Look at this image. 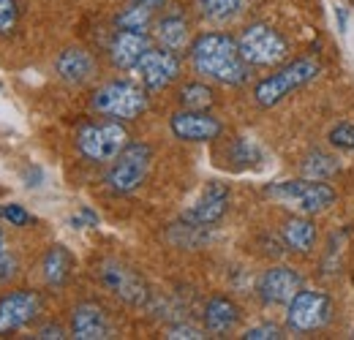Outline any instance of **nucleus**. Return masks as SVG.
Here are the masks:
<instances>
[{
    "label": "nucleus",
    "instance_id": "1",
    "mask_svg": "<svg viewBox=\"0 0 354 340\" xmlns=\"http://www.w3.org/2000/svg\"><path fill=\"white\" fill-rule=\"evenodd\" d=\"M191 66L196 74L221 85H243L248 79V63L240 44L226 33H202L191 44Z\"/></svg>",
    "mask_w": 354,
    "mask_h": 340
},
{
    "label": "nucleus",
    "instance_id": "2",
    "mask_svg": "<svg viewBox=\"0 0 354 340\" xmlns=\"http://www.w3.org/2000/svg\"><path fill=\"white\" fill-rule=\"evenodd\" d=\"M265 193L295 213L313 215L335 205V191L322 180H283L267 185Z\"/></svg>",
    "mask_w": 354,
    "mask_h": 340
},
{
    "label": "nucleus",
    "instance_id": "3",
    "mask_svg": "<svg viewBox=\"0 0 354 340\" xmlns=\"http://www.w3.org/2000/svg\"><path fill=\"white\" fill-rule=\"evenodd\" d=\"M319 71H322V66L313 57H297V60L286 63L283 68H278L275 74H270L267 79H262L254 90V101L259 106L270 109V106L281 104L292 90H297V87L308 85L310 79H316Z\"/></svg>",
    "mask_w": 354,
    "mask_h": 340
},
{
    "label": "nucleus",
    "instance_id": "4",
    "mask_svg": "<svg viewBox=\"0 0 354 340\" xmlns=\"http://www.w3.org/2000/svg\"><path fill=\"white\" fill-rule=\"evenodd\" d=\"M129 144V131L118 120L88 123L77 131V150L90 164H109L115 161Z\"/></svg>",
    "mask_w": 354,
    "mask_h": 340
},
{
    "label": "nucleus",
    "instance_id": "5",
    "mask_svg": "<svg viewBox=\"0 0 354 340\" xmlns=\"http://www.w3.org/2000/svg\"><path fill=\"white\" fill-rule=\"evenodd\" d=\"M93 109L112 120H133L147 109V93L136 82L115 79V82H106L95 90Z\"/></svg>",
    "mask_w": 354,
    "mask_h": 340
},
{
    "label": "nucleus",
    "instance_id": "6",
    "mask_svg": "<svg viewBox=\"0 0 354 340\" xmlns=\"http://www.w3.org/2000/svg\"><path fill=\"white\" fill-rule=\"evenodd\" d=\"M333 321V299L322 292L300 289L286 302V327L297 335L324 330Z\"/></svg>",
    "mask_w": 354,
    "mask_h": 340
},
{
    "label": "nucleus",
    "instance_id": "7",
    "mask_svg": "<svg viewBox=\"0 0 354 340\" xmlns=\"http://www.w3.org/2000/svg\"><path fill=\"white\" fill-rule=\"evenodd\" d=\"M237 44H240V52H243L248 66H275V63L286 60V55H289L286 39L265 22L248 25L240 33Z\"/></svg>",
    "mask_w": 354,
    "mask_h": 340
},
{
    "label": "nucleus",
    "instance_id": "8",
    "mask_svg": "<svg viewBox=\"0 0 354 340\" xmlns=\"http://www.w3.org/2000/svg\"><path fill=\"white\" fill-rule=\"evenodd\" d=\"M150 161H153V150L145 142H129L126 150L112 161L106 171V185L115 193H131L145 182Z\"/></svg>",
    "mask_w": 354,
    "mask_h": 340
},
{
    "label": "nucleus",
    "instance_id": "9",
    "mask_svg": "<svg viewBox=\"0 0 354 340\" xmlns=\"http://www.w3.org/2000/svg\"><path fill=\"white\" fill-rule=\"evenodd\" d=\"M136 71V79L142 82L145 90H164L175 82L180 77V60H177V52L172 49H147L139 63L133 66Z\"/></svg>",
    "mask_w": 354,
    "mask_h": 340
},
{
    "label": "nucleus",
    "instance_id": "10",
    "mask_svg": "<svg viewBox=\"0 0 354 340\" xmlns=\"http://www.w3.org/2000/svg\"><path fill=\"white\" fill-rule=\"evenodd\" d=\"M98 278H101V283L115 297H120L123 302H129V305H145L147 286H145V281L139 278L136 270L120 264V261H104L101 270H98Z\"/></svg>",
    "mask_w": 354,
    "mask_h": 340
},
{
    "label": "nucleus",
    "instance_id": "11",
    "mask_svg": "<svg viewBox=\"0 0 354 340\" xmlns=\"http://www.w3.org/2000/svg\"><path fill=\"white\" fill-rule=\"evenodd\" d=\"M41 310V299L36 292H11L0 299V335H11L30 324Z\"/></svg>",
    "mask_w": 354,
    "mask_h": 340
},
{
    "label": "nucleus",
    "instance_id": "12",
    "mask_svg": "<svg viewBox=\"0 0 354 340\" xmlns=\"http://www.w3.org/2000/svg\"><path fill=\"white\" fill-rule=\"evenodd\" d=\"M169 128L180 142H213L221 136V120L207 115L205 109H183L172 115Z\"/></svg>",
    "mask_w": 354,
    "mask_h": 340
},
{
    "label": "nucleus",
    "instance_id": "13",
    "mask_svg": "<svg viewBox=\"0 0 354 340\" xmlns=\"http://www.w3.org/2000/svg\"><path fill=\"white\" fill-rule=\"evenodd\" d=\"M226 210H229V188L221 182H210V185H205L196 205L185 213V220L191 226H213L221 220Z\"/></svg>",
    "mask_w": 354,
    "mask_h": 340
},
{
    "label": "nucleus",
    "instance_id": "14",
    "mask_svg": "<svg viewBox=\"0 0 354 340\" xmlns=\"http://www.w3.org/2000/svg\"><path fill=\"white\" fill-rule=\"evenodd\" d=\"M303 289V275L289 267H272L259 281V297L267 305H283Z\"/></svg>",
    "mask_w": 354,
    "mask_h": 340
},
{
    "label": "nucleus",
    "instance_id": "15",
    "mask_svg": "<svg viewBox=\"0 0 354 340\" xmlns=\"http://www.w3.org/2000/svg\"><path fill=\"white\" fill-rule=\"evenodd\" d=\"M71 335L77 340L112 338V327H109V319H106L104 308H98L93 302L77 305L74 313H71Z\"/></svg>",
    "mask_w": 354,
    "mask_h": 340
},
{
    "label": "nucleus",
    "instance_id": "16",
    "mask_svg": "<svg viewBox=\"0 0 354 340\" xmlns=\"http://www.w3.org/2000/svg\"><path fill=\"white\" fill-rule=\"evenodd\" d=\"M55 68H57V77L66 85H85V82L93 79V74H95V60H93V55H90L88 49L68 46V49H63L57 55Z\"/></svg>",
    "mask_w": 354,
    "mask_h": 340
},
{
    "label": "nucleus",
    "instance_id": "17",
    "mask_svg": "<svg viewBox=\"0 0 354 340\" xmlns=\"http://www.w3.org/2000/svg\"><path fill=\"white\" fill-rule=\"evenodd\" d=\"M150 49V39L147 33H139V30H118L115 39L109 44V57L118 68H133L139 63V57Z\"/></svg>",
    "mask_w": 354,
    "mask_h": 340
},
{
    "label": "nucleus",
    "instance_id": "18",
    "mask_svg": "<svg viewBox=\"0 0 354 340\" xmlns=\"http://www.w3.org/2000/svg\"><path fill=\"white\" fill-rule=\"evenodd\" d=\"M240 321V308L226 297H213L205 308V327L213 335H226L237 327Z\"/></svg>",
    "mask_w": 354,
    "mask_h": 340
},
{
    "label": "nucleus",
    "instance_id": "19",
    "mask_svg": "<svg viewBox=\"0 0 354 340\" xmlns=\"http://www.w3.org/2000/svg\"><path fill=\"white\" fill-rule=\"evenodd\" d=\"M41 270H44V281L49 286H63L74 270V256L68 254V248L63 245H52L44 254L41 261Z\"/></svg>",
    "mask_w": 354,
    "mask_h": 340
},
{
    "label": "nucleus",
    "instance_id": "20",
    "mask_svg": "<svg viewBox=\"0 0 354 340\" xmlns=\"http://www.w3.org/2000/svg\"><path fill=\"white\" fill-rule=\"evenodd\" d=\"M283 243L295 254H310L313 245H316V226L308 218H292L283 226Z\"/></svg>",
    "mask_w": 354,
    "mask_h": 340
},
{
    "label": "nucleus",
    "instance_id": "21",
    "mask_svg": "<svg viewBox=\"0 0 354 340\" xmlns=\"http://www.w3.org/2000/svg\"><path fill=\"white\" fill-rule=\"evenodd\" d=\"M156 39L164 49H172V52H180L188 46V22L177 14H169L164 19H158L156 25Z\"/></svg>",
    "mask_w": 354,
    "mask_h": 340
},
{
    "label": "nucleus",
    "instance_id": "22",
    "mask_svg": "<svg viewBox=\"0 0 354 340\" xmlns=\"http://www.w3.org/2000/svg\"><path fill=\"white\" fill-rule=\"evenodd\" d=\"M150 19H153V8L150 6H142V3H131L129 8H123L120 14H118V28H123V30H139V33H145L147 30V25H150Z\"/></svg>",
    "mask_w": 354,
    "mask_h": 340
},
{
    "label": "nucleus",
    "instance_id": "23",
    "mask_svg": "<svg viewBox=\"0 0 354 340\" xmlns=\"http://www.w3.org/2000/svg\"><path fill=\"white\" fill-rule=\"evenodd\" d=\"M199 8L213 22H229L243 11V0H199Z\"/></svg>",
    "mask_w": 354,
    "mask_h": 340
},
{
    "label": "nucleus",
    "instance_id": "24",
    "mask_svg": "<svg viewBox=\"0 0 354 340\" xmlns=\"http://www.w3.org/2000/svg\"><path fill=\"white\" fill-rule=\"evenodd\" d=\"M183 109H210L213 106V90L202 82H188L180 90Z\"/></svg>",
    "mask_w": 354,
    "mask_h": 340
},
{
    "label": "nucleus",
    "instance_id": "25",
    "mask_svg": "<svg viewBox=\"0 0 354 340\" xmlns=\"http://www.w3.org/2000/svg\"><path fill=\"white\" fill-rule=\"evenodd\" d=\"M303 171L308 174L310 180H327L330 174L338 171V161L324 155V153H313V155H308V161L303 164Z\"/></svg>",
    "mask_w": 354,
    "mask_h": 340
},
{
    "label": "nucleus",
    "instance_id": "26",
    "mask_svg": "<svg viewBox=\"0 0 354 340\" xmlns=\"http://www.w3.org/2000/svg\"><path fill=\"white\" fill-rule=\"evenodd\" d=\"M19 22L17 0H0V36H11Z\"/></svg>",
    "mask_w": 354,
    "mask_h": 340
},
{
    "label": "nucleus",
    "instance_id": "27",
    "mask_svg": "<svg viewBox=\"0 0 354 340\" xmlns=\"http://www.w3.org/2000/svg\"><path fill=\"white\" fill-rule=\"evenodd\" d=\"M330 144L338 150H354V126L352 123H341L330 131Z\"/></svg>",
    "mask_w": 354,
    "mask_h": 340
},
{
    "label": "nucleus",
    "instance_id": "28",
    "mask_svg": "<svg viewBox=\"0 0 354 340\" xmlns=\"http://www.w3.org/2000/svg\"><path fill=\"white\" fill-rule=\"evenodd\" d=\"M0 218H6L11 226H28L33 220L30 213L25 207H19V205H0Z\"/></svg>",
    "mask_w": 354,
    "mask_h": 340
},
{
    "label": "nucleus",
    "instance_id": "29",
    "mask_svg": "<svg viewBox=\"0 0 354 340\" xmlns=\"http://www.w3.org/2000/svg\"><path fill=\"white\" fill-rule=\"evenodd\" d=\"M243 338L245 340H281L283 332H281V327H275V324H259V327H251Z\"/></svg>",
    "mask_w": 354,
    "mask_h": 340
},
{
    "label": "nucleus",
    "instance_id": "30",
    "mask_svg": "<svg viewBox=\"0 0 354 340\" xmlns=\"http://www.w3.org/2000/svg\"><path fill=\"white\" fill-rule=\"evenodd\" d=\"M167 338L172 340H202L205 338V332L202 330H196V327H191V324H177V327H169V332H167Z\"/></svg>",
    "mask_w": 354,
    "mask_h": 340
},
{
    "label": "nucleus",
    "instance_id": "31",
    "mask_svg": "<svg viewBox=\"0 0 354 340\" xmlns=\"http://www.w3.org/2000/svg\"><path fill=\"white\" fill-rule=\"evenodd\" d=\"M14 275H17V258L11 254H3L0 256V283L14 278Z\"/></svg>",
    "mask_w": 354,
    "mask_h": 340
},
{
    "label": "nucleus",
    "instance_id": "32",
    "mask_svg": "<svg viewBox=\"0 0 354 340\" xmlns=\"http://www.w3.org/2000/svg\"><path fill=\"white\" fill-rule=\"evenodd\" d=\"M36 338H44V340L55 338V340H60V338H66V335H63V330H60V327H44V330H39V335H36Z\"/></svg>",
    "mask_w": 354,
    "mask_h": 340
},
{
    "label": "nucleus",
    "instance_id": "33",
    "mask_svg": "<svg viewBox=\"0 0 354 340\" xmlns=\"http://www.w3.org/2000/svg\"><path fill=\"white\" fill-rule=\"evenodd\" d=\"M131 3H142V6H150V8H156V6H161L164 0H131Z\"/></svg>",
    "mask_w": 354,
    "mask_h": 340
},
{
    "label": "nucleus",
    "instance_id": "34",
    "mask_svg": "<svg viewBox=\"0 0 354 340\" xmlns=\"http://www.w3.org/2000/svg\"><path fill=\"white\" fill-rule=\"evenodd\" d=\"M6 254V251H3V229H0V256Z\"/></svg>",
    "mask_w": 354,
    "mask_h": 340
}]
</instances>
